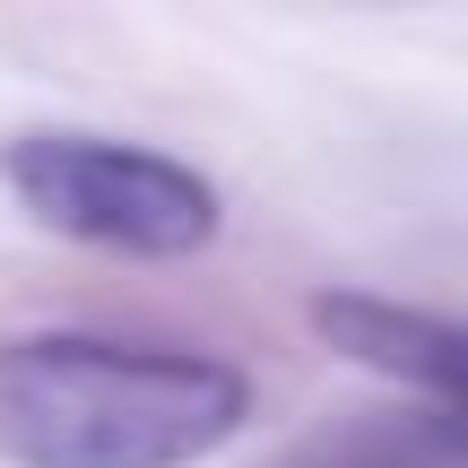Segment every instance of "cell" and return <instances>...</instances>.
<instances>
[{"mask_svg":"<svg viewBox=\"0 0 468 468\" xmlns=\"http://www.w3.org/2000/svg\"><path fill=\"white\" fill-rule=\"evenodd\" d=\"M251 390L218 356L131 338L0 347V452L17 468H191L243 425Z\"/></svg>","mask_w":468,"mask_h":468,"instance_id":"cell-1","label":"cell"},{"mask_svg":"<svg viewBox=\"0 0 468 468\" xmlns=\"http://www.w3.org/2000/svg\"><path fill=\"white\" fill-rule=\"evenodd\" d=\"M9 183L52 234H79L104 251L139 261H183L218 234V191L191 165L131 139H87V131H27L9 148Z\"/></svg>","mask_w":468,"mask_h":468,"instance_id":"cell-2","label":"cell"},{"mask_svg":"<svg viewBox=\"0 0 468 468\" xmlns=\"http://www.w3.org/2000/svg\"><path fill=\"white\" fill-rule=\"evenodd\" d=\"M313 321H321V338H330L338 356H356V365H373V373H390V382L442 399L468 425V321L373 303V295H321Z\"/></svg>","mask_w":468,"mask_h":468,"instance_id":"cell-3","label":"cell"}]
</instances>
